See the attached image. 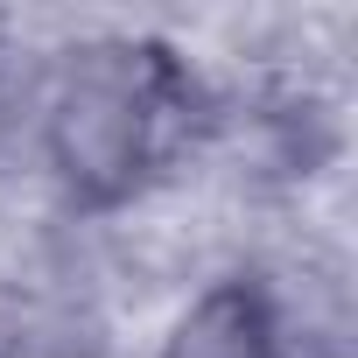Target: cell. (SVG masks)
<instances>
[{
    "instance_id": "1",
    "label": "cell",
    "mask_w": 358,
    "mask_h": 358,
    "mask_svg": "<svg viewBox=\"0 0 358 358\" xmlns=\"http://www.w3.org/2000/svg\"><path fill=\"white\" fill-rule=\"evenodd\" d=\"M148 127H155L148 64H134L127 50H99L64 71L57 113H50V148L78 183L120 190L134 176V162L148 155Z\"/></svg>"
},
{
    "instance_id": "2",
    "label": "cell",
    "mask_w": 358,
    "mask_h": 358,
    "mask_svg": "<svg viewBox=\"0 0 358 358\" xmlns=\"http://www.w3.org/2000/svg\"><path fill=\"white\" fill-rule=\"evenodd\" d=\"M169 358H281V330L260 295L246 288H211L183 330L169 337Z\"/></svg>"
}]
</instances>
